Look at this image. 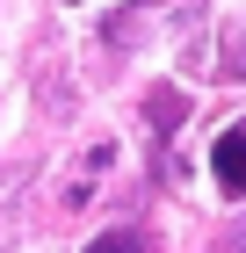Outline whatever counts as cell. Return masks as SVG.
I'll list each match as a JSON object with an SVG mask.
<instances>
[{
	"label": "cell",
	"mask_w": 246,
	"mask_h": 253,
	"mask_svg": "<svg viewBox=\"0 0 246 253\" xmlns=\"http://www.w3.org/2000/svg\"><path fill=\"white\" fill-rule=\"evenodd\" d=\"M210 174H217V188H225L232 203L246 195V123H232V130L210 145Z\"/></svg>",
	"instance_id": "cell-1"
},
{
	"label": "cell",
	"mask_w": 246,
	"mask_h": 253,
	"mask_svg": "<svg viewBox=\"0 0 246 253\" xmlns=\"http://www.w3.org/2000/svg\"><path fill=\"white\" fill-rule=\"evenodd\" d=\"M239 253H246V232H239Z\"/></svg>",
	"instance_id": "cell-4"
},
{
	"label": "cell",
	"mask_w": 246,
	"mask_h": 253,
	"mask_svg": "<svg viewBox=\"0 0 246 253\" xmlns=\"http://www.w3.org/2000/svg\"><path fill=\"white\" fill-rule=\"evenodd\" d=\"M87 253H159V246H152L145 232H131V224H116V232H101Z\"/></svg>",
	"instance_id": "cell-3"
},
{
	"label": "cell",
	"mask_w": 246,
	"mask_h": 253,
	"mask_svg": "<svg viewBox=\"0 0 246 253\" xmlns=\"http://www.w3.org/2000/svg\"><path fill=\"white\" fill-rule=\"evenodd\" d=\"M181 116H189V101L174 94V87H152V101H145V123H152V130L167 137V130H174V123H181Z\"/></svg>",
	"instance_id": "cell-2"
}]
</instances>
